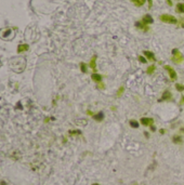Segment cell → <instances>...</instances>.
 I'll return each mask as SVG.
<instances>
[{"instance_id": "obj_1", "label": "cell", "mask_w": 184, "mask_h": 185, "mask_svg": "<svg viewBox=\"0 0 184 185\" xmlns=\"http://www.w3.org/2000/svg\"><path fill=\"white\" fill-rule=\"evenodd\" d=\"M159 18L161 22L168 23V24H175V23H178L177 18H175L173 15H170V14H161Z\"/></svg>"}, {"instance_id": "obj_2", "label": "cell", "mask_w": 184, "mask_h": 185, "mask_svg": "<svg viewBox=\"0 0 184 185\" xmlns=\"http://www.w3.org/2000/svg\"><path fill=\"white\" fill-rule=\"evenodd\" d=\"M164 68L166 70H168V73H169V75H170V78H171V80L172 81H174V80H177V73H175V70L173 69L171 66H169V65H165L164 66Z\"/></svg>"}, {"instance_id": "obj_3", "label": "cell", "mask_w": 184, "mask_h": 185, "mask_svg": "<svg viewBox=\"0 0 184 185\" xmlns=\"http://www.w3.org/2000/svg\"><path fill=\"white\" fill-rule=\"evenodd\" d=\"M135 27H138V28H140V29H143L144 31H149L148 25L144 24L142 21H141V22H135Z\"/></svg>"}, {"instance_id": "obj_4", "label": "cell", "mask_w": 184, "mask_h": 185, "mask_svg": "<svg viewBox=\"0 0 184 185\" xmlns=\"http://www.w3.org/2000/svg\"><path fill=\"white\" fill-rule=\"evenodd\" d=\"M142 22L144 23V24L148 25V24H153V23H154V20H153V18H152V16L149 15V14H146V15L143 16Z\"/></svg>"}, {"instance_id": "obj_5", "label": "cell", "mask_w": 184, "mask_h": 185, "mask_svg": "<svg viewBox=\"0 0 184 185\" xmlns=\"http://www.w3.org/2000/svg\"><path fill=\"white\" fill-rule=\"evenodd\" d=\"M154 122V120L152 119V118H147V117H143L142 119H141V123L143 124V126H152Z\"/></svg>"}, {"instance_id": "obj_6", "label": "cell", "mask_w": 184, "mask_h": 185, "mask_svg": "<svg viewBox=\"0 0 184 185\" xmlns=\"http://www.w3.org/2000/svg\"><path fill=\"white\" fill-rule=\"evenodd\" d=\"M143 53H144V55L149 60V61H156L155 55H154L153 52H151V51H144Z\"/></svg>"}, {"instance_id": "obj_7", "label": "cell", "mask_w": 184, "mask_h": 185, "mask_svg": "<svg viewBox=\"0 0 184 185\" xmlns=\"http://www.w3.org/2000/svg\"><path fill=\"white\" fill-rule=\"evenodd\" d=\"M95 62H96V55H93L92 59H91V61H90V64H89V66H90V67L93 69V72L96 73V68H95Z\"/></svg>"}, {"instance_id": "obj_8", "label": "cell", "mask_w": 184, "mask_h": 185, "mask_svg": "<svg viewBox=\"0 0 184 185\" xmlns=\"http://www.w3.org/2000/svg\"><path fill=\"white\" fill-rule=\"evenodd\" d=\"M91 79H92L93 81H95V82H101L102 81V76L99 74H96V73H94V74L91 75Z\"/></svg>"}, {"instance_id": "obj_9", "label": "cell", "mask_w": 184, "mask_h": 185, "mask_svg": "<svg viewBox=\"0 0 184 185\" xmlns=\"http://www.w3.org/2000/svg\"><path fill=\"white\" fill-rule=\"evenodd\" d=\"M93 118H94L96 121H102V120L104 119V114H103V111H100V113H97L96 115H93Z\"/></svg>"}, {"instance_id": "obj_10", "label": "cell", "mask_w": 184, "mask_h": 185, "mask_svg": "<svg viewBox=\"0 0 184 185\" xmlns=\"http://www.w3.org/2000/svg\"><path fill=\"white\" fill-rule=\"evenodd\" d=\"M28 50V46L27 44H19V48H17V52L21 53V52H24V51H27Z\"/></svg>"}, {"instance_id": "obj_11", "label": "cell", "mask_w": 184, "mask_h": 185, "mask_svg": "<svg viewBox=\"0 0 184 185\" xmlns=\"http://www.w3.org/2000/svg\"><path fill=\"white\" fill-rule=\"evenodd\" d=\"M177 11L179 13H184V3L180 2L177 5Z\"/></svg>"}, {"instance_id": "obj_12", "label": "cell", "mask_w": 184, "mask_h": 185, "mask_svg": "<svg viewBox=\"0 0 184 185\" xmlns=\"http://www.w3.org/2000/svg\"><path fill=\"white\" fill-rule=\"evenodd\" d=\"M131 2H133L136 7H142L145 3V0H131Z\"/></svg>"}, {"instance_id": "obj_13", "label": "cell", "mask_w": 184, "mask_h": 185, "mask_svg": "<svg viewBox=\"0 0 184 185\" xmlns=\"http://www.w3.org/2000/svg\"><path fill=\"white\" fill-rule=\"evenodd\" d=\"M172 54H173L172 57H183V55L181 54V52H180L178 49H173V50H172Z\"/></svg>"}, {"instance_id": "obj_14", "label": "cell", "mask_w": 184, "mask_h": 185, "mask_svg": "<svg viewBox=\"0 0 184 185\" xmlns=\"http://www.w3.org/2000/svg\"><path fill=\"white\" fill-rule=\"evenodd\" d=\"M170 98H172V95H171V93L169 91H166L162 94V100H169Z\"/></svg>"}, {"instance_id": "obj_15", "label": "cell", "mask_w": 184, "mask_h": 185, "mask_svg": "<svg viewBox=\"0 0 184 185\" xmlns=\"http://www.w3.org/2000/svg\"><path fill=\"white\" fill-rule=\"evenodd\" d=\"M172 142H173V143H181V142H182V137L179 136V135H175V136L172 137Z\"/></svg>"}, {"instance_id": "obj_16", "label": "cell", "mask_w": 184, "mask_h": 185, "mask_svg": "<svg viewBox=\"0 0 184 185\" xmlns=\"http://www.w3.org/2000/svg\"><path fill=\"white\" fill-rule=\"evenodd\" d=\"M130 126L132 127V128H139V122L135 121V120H130Z\"/></svg>"}, {"instance_id": "obj_17", "label": "cell", "mask_w": 184, "mask_h": 185, "mask_svg": "<svg viewBox=\"0 0 184 185\" xmlns=\"http://www.w3.org/2000/svg\"><path fill=\"white\" fill-rule=\"evenodd\" d=\"M175 89H177L178 91L182 92V91H184V86L181 85V83H177V85H175Z\"/></svg>"}, {"instance_id": "obj_18", "label": "cell", "mask_w": 184, "mask_h": 185, "mask_svg": "<svg viewBox=\"0 0 184 185\" xmlns=\"http://www.w3.org/2000/svg\"><path fill=\"white\" fill-rule=\"evenodd\" d=\"M155 68H156V66H155V65H151L148 68H147V70H146L147 74H153V72L155 70Z\"/></svg>"}, {"instance_id": "obj_19", "label": "cell", "mask_w": 184, "mask_h": 185, "mask_svg": "<svg viewBox=\"0 0 184 185\" xmlns=\"http://www.w3.org/2000/svg\"><path fill=\"white\" fill-rule=\"evenodd\" d=\"M80 68H81L82 73H87V65L86 63H80Z\"/></svg>"}, {"instance_id": "obj_20", "label": "cell", "mask_w": 184, "mask_h": 185, "mask_svg": "<svg viewBox=\"0 0 184 185\" xmlns=\"http://www.w3.org/2000/svg\"><path fill=\"white\" fill-rule=\"evenodd\" d=\"M123 93V87H120L119 88V90H118V92H117V96H121V94Z\"/></svg>"}, {"instance_id": "obj_21", "label": "cell", "mask_w": 184, "mask_h": 185, "mask_svg": "<svg viewBox=\"0 0 184 185\" xmlns=\"http://www.w3.org/2000/svg\"><path fill=\"white\" fill-rule=\"evenodd\" d=\"M138 59H139V61H140L141 63H143V64H145V63L147 62V61H146V59H145V57H143V56H139Z\"/></svg>"}, {"instance_id": "obj_22", "label": "cell", "mask_w": 184, "mask_h": 185, "mask_svg": "<svg viewBox=\"0 0 184 185\" xmlns=\"http://www.w3.org/2000/svg\"><path fill=\"white\" fill-rule=\"evenodd\" d=\"M80 133H81V132H80L79 130H76V131H69V134H71V135H73V134H80Z\"/></svg>"}, {"instance_id": "obj_23", "label": "cell", "mask_w": 184, "mask_h": 185, "mask_svg": "<svg viewBox=\"0 0 184 185\" xmlns=\"http://www.w3.org/2000/svg\"><path fill=\"white\" fill-rule=\"evenodd\" d=\"M97 88H100V89H104V88H105V86H104L102 82H99V86H97Z\"/></svg>"}, {"instance_id": "obj_24", "label": "cell", "mask_w": 184, "mask_h": 185, "mask_svg": "<svg viewBox=\"0 0 184 185\" xmlns=\"http://www.w3.org/2000/svg\"><path fill=\"white\" fill-rule=\"evenodd\" d=\"M166 2L168 3L169 6H172V2H171V0H166Z\"/></svg>"}, {"instance_id": "obj_25", "label": "cell", "mask_w": 184, "mask_h": 185, "mask_svg": "<svg viewBox=\"0 0 184 185\" xmlns=\"http://www.w3.org/2000/svg\"><path fill=\"white\" fill-rule=\"evenodd\" d=\"M148 1V5H149V8L152 7V5H153V2H152V0H147Z\"/></svg>"}, {"instance_id": "obj_26", "label": "cell", "mask_w": 184, "mask_h": 185, "mask_svg": "<svg viewBox=\"0 0 184 185\" xmlns=\"http://www.w3.org/2000/svg\"><path fill=\"white\" fill-rule=\"evenodd\" d=\"M151 129H152V131H156V128H155V127L153 126V124H152V126H151Z\"/></svg>"}, {"instance_id": "obj_27", "label": "cell", "mask_w": 184, "mask_h": 185, "mask_svg": "<svg viewBox=\"0 0 184 185\" xmlns=\"http://www.w3.org/2000/svg\"><path fill=\"white\" fill-rule=\"evenodd\" d=\"M144 134H145V136H146V137H149V134L147 132H144Z\"/></svg>"}, {"instance_id": "obj_28", "label": "cell", "mask_w": 184, "mask_h": 185, "mask_svg": "<svg viewBox=\"0 0 184 185\" xmlns=\"http://www.w3.org/2000/svg\"><path fill=\"white\" fill-rule=\"evenodd\" d=\"M160 133H161V134H164V133H165V130H164V129H160Z\"/></svg>"}, {"instance_id": "obj_29", "label": "cell", "mask_w": 184, "mask_h": 185, "mask_svg": "<svg viewBox=\"0 0 184 185\" xmlns=\"http://www.w3.org/2000/svg\"><path fill=\"white\" fill-rule=\"evenodd\" d=\"M87 114H89V115H90V116H93V115H92V113H91L90 111H87Z\"/></svg>"}, {"instance_id": "obj_30", "label": "cell", "mask_w": 184, "mask_h": 185, "mask_svg": "<svg viewBox=\"0 0 184 185\" xmlns=\"http://www.w3.org/2000/svg\"><path fill=\"white\" fill-rule=\"evenodd\" d=\"M181 131H182V132H184V128H182V129H181Z\"/></svg>"}, {"instance_id": "obj_31", "label": "cell", "mask_w": 184, "mask_h": 185, "mask_svg": "<svg viewBox=\"0 0 184 185\" xmlns=\"http://www.w3.org/2000/svg\"><path fill=\"white\" fill-rule=\"evenodd\" d=\"M92 185H100V184H96V183H94V184H92Z\"/></svg>"}]
</instances>
